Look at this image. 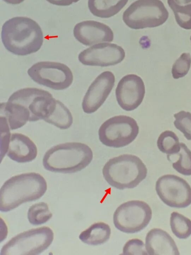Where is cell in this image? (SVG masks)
I'll use <instances>...</instances> for the list:
<instances>
[{"label": "cell", "mask_w": 191, "mask_h": 255, "mask_svg": "<svg viewBox=\"0 0 191 255\" xmlns=\"http://www.w3.org/2000/svg\"><path fill=\"white\" fill-rule=\"evenodd\" d=\"M1 37L6 50L20 56L38 51L43 42L40 26L27 17H14L6 21L2 26Z\"/></svg>", "instance_id": "1"}, {"label": "cell", "mask_w": 191, "mask_h": 255, "mask_svg": "<svg viewBox=\"0 0 191 255\" xmlns=\"http://www.w3.org/2000/svg\"><path fill=\"white\" fill-rule=\"evenodd\" d=\"M47 189V182L35 172L14 175L7 180L0 190V210L10 211L23 203L40 199Z\"/></svg>", "instance_id": "2"}, {"label": "cell", "mask_w": 191, "mask_h": 255, "mask_svg": "<svg viewBox=\"0 0 191 255\" xmlns=\"http://www.w3.org/2000/svg\"><path fill=\"white\" fill-rule=\"evenodd\" d=\"M93 153L87 144L69 142L53 146L45 153L43 165L49 171L73 173L80 171L91 162Z\"/></svg>", "instance_id": "3"}, {"label": "cell", "mask_w": 191, "mask_h": 255, "mask_svg": "<svg viewBox=\"0 0 191 255\" xmlns=\"http://www.w3.org/2000/svg\"><path fill=\"white\" fill-rule=\"evenodd\" d=\"M102 172L107 183L115 188L123 190L135 188L145 179L147 168L138 156L124 154L109 159Z\"/></svg>", "instance_id": "4"}, {"label": "cell", "mask_w": 191, "mask_h": 255, "mask_svg": "<svg viewBox=\"0 0 191 255\" xmlns=\"http://www.w3.org/2000/svg\"><path fill=\"white\" fill-rule=\"evenodd\" d=\"M168 17L169 12L160 0H137L124 11L122 19L129 28L139 29L161 25Z\"/></svg>", "instance_id": "5"}, {"label": "cell", "mask_w": 191, "mask_h": 255, "mask_svg": "<svg viewBox=\"0 0 191 255\" xmlns=\"http://www.w3.org/2000/svg\"><path fill=\"white\" fill-rule=\"evenodd\" d=\"M54 239L49 227L44 226L21 233L6 243L0 255H37L47 249Z\"/></svg>", "instance_id": "6"}, {"label": "cell", "mask_w": 191, "mask_h": 255, "mask_svg": "<svg viewBox=\"0 0 191 255\" xmlns=\"http://www.w3.org/2000/svg\"><path fill=\"white\" fill-rule=\"evenodd\" d=\"M138 133L139 127L133 118L119 115L108 119L100 126L98 137L104 145L119 148L131 143Z\"/></svg>", "instance_id": "7"}, {"label": "cell", "mask_w": 191, "mask_h": 255, "mask_svg": "<svg viewBox=\"0 0 191 255\" xmlns=\"http://www.w3.org/2000/svg\"><path fill=\"white\" fill-rule=\"evenodd\" d=\"M152 215L151 207L140 200L128 201L115 210L113 221L115 228L128 234L138 233L149 224Z\"/></svg>", "instance_id": "8"}, {"label": "cell", "mask_w": 191, "mask_h": 255, "mask_svg": "<svg viewBox=\"0 0 191 255\" xmlns=\"http://www.w3.org/2000/svg\"><path fill=\"white\" fill-rule=\"evenodd\" d=\"M27 74L36 83L55 90H63L73 83V75L69 67L62 63L40 61L34 64Z\"/></svg>", "instance_id": "9"}, {"label": "cell", "mask_w": 191, "mask_h": 255, "mask_svg": "<svg viewBox=\"0 0 191 255\" xmlns=\"http://www.w3.org/2000/svg\"><path fill=\"white\" fill-rule=\"evenodd\" d=\"M56 101L50 92L37 88L19 89L12 94L7 100L24 106L30 113V122L46 119L52 112Z\"/></svg>", "instance_id": "10"}, {"label": "cell", "mask_w": 191, "mask_h": 255, "mask_svg": "<svg viewBox=\"0 0 191 255\" xmlns=\"http://www.w3.org/2000/svg\"><path fill=\"white\" fill-rule=\"evenodd\" d=\"M155 189L161 201L170 207L184 208L191 204V187L176 175L166 174L159 177Z\"/></svg>", "instance_id": "11"}, {"label": "cell", "mask_w": 191, "mask_h": 255, "mask_svg": "<svg viewBox=\"0 0 191 255\" xmlns=\"http://www.w3.org/2000/svg\"><path fill=\"white\" fill-rule=\"evenodd\" d=\"M124 50L120 46L108 43H98L81 51L79 61L87 66L107 67L120 63L125 58Z\"/></svg>", "instance_id": "12"}, {"label": "cell", "mask_w": 191, "mask_h": 255, "mask_svg": "<svg viewBox=\"0 0 191 255\" xmlns=\"http://www.w3.org/2000/svg\"><path fill=\"white\" fill-rule=\"evenodd\" d=\"M145 93L144 82L135 74L123 77L115 89L116 100L124 110L131 111L136 109L142 103Z\"/></svg>", "instance_id": "13"}, {"label": "cell", "mask_w": 191, "mask_h": 255, "mask_svg": "<svg viewBox=\"0 0 191 255\" xmlns=\"http://www.w3.org/2000/svg\"><path fill=\"white\" fill-rule=\"evenodd\" d=\"M115 83V76L110 71L102 72L94 80L86 92L82 104L83 111L92 114L103 104Z\"/></svg>", "instance_id": "14"}, {"label": "cell", "mask_w": 191, "mask_h": 255, "mask_svg": "<svg viewBox=\"0 0 191 255\" xmlns=\"http://www.w3.org/2000/svg\"><path fill=\"white\" fill-rule=\"evenodd\" d=\"M73 33L75 38L86 46L102 42H111L113 33L107 25L94 20H86L76 24Z\"/></svg>", "instance_id": "15"}, {"label": "cell", "mask_w": 191, "mask_h": 255, "mask_svg": "<svg viewBox=\"0 0 191 255\" xmlns=\"http://www.w3.org/2000/svg\"><path fill=\"white\" fill-rule=\"evenodd\" d=\"M6 153L13 161L26 163L36 158L37 148L33 141L26 135L20 133H12Z\"/></svg>", "instance_id": "16"}, {"label": "cell", "mask_w": 191, "mask_h": 255, "mask_svg": "<svg viewBox=\"0 0 191 255\" xmlns=\"http://www.w3.org/2000/svg\"><path fill=\"white\" fill-rule=\"evenodd\" d=\"M145 248L149 255H179L175 242L165 231L154 228L145 238Z\"/></svg>", "instance_id": "17"}, {"label": "cell", "mask_w": 191, "mask_h": 255, "mask_svg": "<svg viewBox=\"0 0 191 255\" xmlns=\"http://www.w3.org/2000/svg\"><path fill=\"white\" fill-rule=\"evenodd\" d=\"M0 115L6 119L10 130L22 127L30 119V113L24 106L8 101L0 104Z\"/></svg>", "instance_id": "18"}, {"label": "cell", "mask_w": 191, "mask_h": 255, "mask_svg": "<svg viewBox=\"0 0 191 255\" xmlns=\"http://www.w3.org/2000/svg\"><path fill=\"white\" fill-rule=\"evenodd\" d=\"M111 229L109 226L102 222L95 223L83 231L79 239L89 245L97 246L103 244L109 239Z\"/></svg>", "instance_id": "19"}, {"label": "cell", "mask_w": 191, "mask_h": 255, "mask_svg": "<svg viewBox=\"0 0 191 255\" xmlns=\"http://www.w3.org/2000/svg\"><path fill=\"white\" fill-rule=\"evenodd\" d=\"M128 0H88V7L95 16L109 18L117 14Z\"/></svg>", "instance_id": "20"}, {"label": "cell", "mask_w": 191, "mask_h": 255, "mask_svg": "<svg viewBox=\"0 0 191 255\" xmlns=\"http://www.w3.org/2000/svg\"><path fill=\"white\" fill-rule=\"evenodd\" d=\"M44 121L61 129H66L72 126L73 119L68 108L61 101L56 100L52 112Z\"/></svg>", "instance_id": "21"}, {"label": "cell", "mask_w": 191, "mask_h": 255, "mask_svg": "<svg viewBox=\"0 0 191 255\" xmlns=\"http://www.w3.org/2000/svg\"><path fill=\"white\" fill-rule=\"evenodd\" d=\"M157 144L158 149L167 156L177 154L180 150L179 139L175 132L171 130H165L159 136Z\"/></svg>", "instance_id": "22"}, {"label": "cell", "mask_w": 191, "mask_h": 255, "mask_svg": "<svg viewBox=\"0 0 191 255\" xmlns=\"http://www.w3.org/2000/svg\"><path fill=\"white\" fill-rule=\"evenodd\" d=\"M170 226L173 233L180 239H187L191 235V220L180 213H171Z\"/></svg>", "instance_id": "23"}, {"label": "cell", "mask_w": 191, "mask_h": 255, "mask_svg": "<svg viewBox=\"0 0 191 255\" xmlns=\"http://www.w3.org/2000/svg\"><path fill=\"white\" fill-rule=\"evenodd\" d=\"M52 217L47 203L41 202L31 206L27 212L29 222L33 225L46 223Z\"/></svg>", "instance_id": "24"}, {"label": "cell", "mask_w": 191, "mask_h": 255, "mask_svg": "<svg viewBox=\"0 0 191 255\" xmlns=\"http://www.w3.org/2000/svg\"><path fill=\"white\" fill-rule=\"evenodd\" d=\"M178 24L185 29H191V3L185 5L178 4L174 0H168Z\"/></svg>", "instance_id": "25"}, {"label": "cell", "mask_w": 191, "mask_h": 255, "mask_svg": "<svg viewBox=\"0 0 191 255\" xmlns=\"http://www.w3.org/2000/svg\"><path fill=\"white\" fill-rule=\"evenodd\" d=\"M181 149L177 154L179 158L172 163L173 167L179 173L185 176L191 175V151L183 142H180Z\"/></svg>", "instance_id": "26"}, {"label": "cell", "mask_w": 191, "mask_h": 255, "mask_svg": "<svg viewBox=\"0 0 191 255\" xmlns=\"http://www.w3.org/2000/svg\"><path fill=\"white\" fill-rule=\"evenodd\" d=\"M175 127L181 131L187 140H191V113L181 111L174 115Z\"/></svg>", "instance_id": "27"}, {"label": "cell", "mask_w": 191, "mask_h": 255, "mask_svg": "<svg viewBox=\"0 0 191 255\" xmlns=\"http://www.w3.org/2000/svg\"><path fill=\"white\" fill-rule=\"evenodd\" d=\"M191 65V56L189 53H182L174 62L172 68L174 79H177L185 76L189 71Z\"/></svg>", "instance_id": "28"}, {"label": "cell", "mask_w": 191, "mask_h": 255, "mask_svg": "<svg viewBox=\"0 0 191 255\" xmlns=\"http://www.w3.org/2000/svg\"><path fill=\"white\" fill-rule=\"evenodd\" d=\"M123 255H148L144 244L138 239H132L127 241L123 248Z\"/></svg>", "instance_id": "29"}, {"label": "cell", "mask_w": 191, "mask_h": 255, "mask_svg": "<svg viewBox=\"0 0 191 255\" xmlns=\"http://www.w3.org/2000/svg\"><path fill=\"white\" fill-rule=\"evenodd\" d=\"M49 3L59 6H68L80 0H46Z\"/></svg>", "instance_id": "30"}, {"label": "cell", "mask_w": 191, "mask_h": 255, "mask_svg": "<svg viewBox=\"0 0 191 255\" xmlns=\"http://www.w3.org/2000/svg\"><path fill=\"white\" fill-rule=\"evenodd\" d=\"M6 3L11 4H18L22 2L24 0H3Z\"/></svg>", "instance_id": "31"}, {"label": "cell", "mask_w": 191, "mask_h": 255, "mask_svg": "<svg viewBox=\"0 0 191 255\" xmlns=\"http://www.w3.org/2000/svg\"><path fill=\"white\" fill-rule=\"evenodd\" d=\"M177 3L180 5L189 4L191 2V0H174Z\"/></svg>", "instance_id": "32"}, {"label": "cell", "mask_w": 191, "mask_h": 255, "mask_svg": "<svg viewBox=\"0 0 191 255\" xmlns=\"http://www.w3.org/2000/svg\"><path fill=\"white\" fill-rule=\"evenodd\" d=\"M190 40H191V37H190Z\"/></svg>", "instance_id": "33"}]
</instances>
